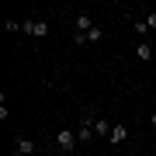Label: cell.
Instances as JSON below:
<instances>
[{"label":"cell","mask_w":156,"mask_h":156,"mask_svg":"<svg viewBox=\"0 0 156 156\" xmlns=\"http://www.w3.org/2000/svg\"><path fill=\"white\" fill-rule=\"evenodd\" d=\"M56 146H59L62 153H73V149L80 146V139H76V128H66V125H62L59 132H56Z\"/></svg>","instance_id":"cell-1"},{"label":"cell","mask_w":156,"mask_h":156,"mask_svg":"<svg viewBox=\"0 0 156 156\" xmlns=\"http://www.w3.org/2000/svg\"><path fill=\"white\" fill-rule=\"evenodd\" d=\"M21 31L31 35V38H45V35H49V21H42V17H38V21H24Z\"/></svg>","instance_id":"cell-2"},{"label":"cell","mask_w":156,"mask_h":156,"mask_svg":"<svg viewBox=\"0 0 156 156\" xmlns=\"http://www.w3.org/2000/svg\"><path fill=\"white\" fill-rule=\"evenodd\" d=\"M97 42H104V28H101V24H97L94 31H87V35H76V31H73V45H97Z\"/></svg>","instance_id":"cell-3"},{"label":"cell","mask_w":156,"mask_h":156,"mask_svg":"<svg viewBox=\"0 0 156 156\" xmlns=\"http://www.w3.org/2000/svg\"><path fill=\"white\" fill-rule=\"evenodd\" d=\"M128 135H132V132H128V125H125V122H118V125L111 128V135H108V142H111V146H125V142H128Z\"/></svg>","instance_id":"cell-4"},{"label":"cell","mask_w":156,"mask_h":156,"mask_svg":"<svg viewBox=\"0 0 156 156\" xmlns=\"http://www.w3.org/2000/svg\"><path fill=\"white\" fill-rule=\"evenodd\" d=\"M14 153H21V156H35V142L28 139V135H17V142H14Z\"/></svg>","instance_id":"cell-5"},{"label":"cell","mask_w":156,"mask_h":156,"mask_svg":"<svg viewBox=\"0 0 156 156\" xmlns=\"http://www.w3.org/2000/svg\"><path fill=\"white\" fill-rule=\"evenodd\" d=\"M94 28H97V24L90 21L87 14H76V35H87V31H94Z\"/></svg>","instance_id":"cell-6"},{"label":"cell","mask_w":156,"mask_h":156,"mask_svg":"<svg viewBox=\"0 0 156 156\" xmlns=\"http://www.w3.org/2000/svg\"><path fill=\"white\" fill-rule=\"evenodd\" d=\"M111 122H104V118H97V122H94V135H101V139H108V135H111Z\"/></svg>","instance_id":"cell-7"},{"label":"cell","mask_w":156,"mask_h":156,"mask_svg":"<svg viewBox=\"0 0 156 156\" xmlns=\"http://www.w3.org/2000/svg\"><path fill=\"white\" fill-rule=\"evenodd\" d=\"M135 56H139L142 62H149V59H153V45H149V42H139V45H135Z\"/></svg>","instance_id":"cell-8"},{"label":"cell","mask_w":156,"mask_h":156,"mask_svg":"<svg viewBox=\"0 0 156 156\" xmlns=\"http://www.w3.org/2000/svg\"><path fill=\"white\" fill-rule=\"evenodd\" d=\"M142 21H146V28H149V31H156V11H146Z\"/></svg>","instance_id":"cell-9"},{"label":"cell","mask_w":156,"mask_h":156,"mask_svg":"<svg viewBox=\"0 0 156 156\" xmlns=\"http://www.w3.org/2000/svg\"><path fill=\"white\" fill-rule=\"evenodd\" d=\"M132 28H135V35H149V28H146V21H135Z\"/></svg>","instance_id":"cell-10"},{"label":"cell","mask_w":156,"mask_h":156,"mask_svg":"<svg viewBox=\"0 0 156 156\" xmlns=\"http://www.w3.org/2000/svg\"><path fill=\"white\" fill-rule=\"evenodd\" d=\"M149 125H153V128H156V111H153V115H149Z\"/></svg>","instance_id":"cell-11"}]
</instances>
